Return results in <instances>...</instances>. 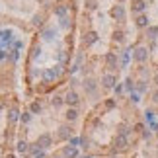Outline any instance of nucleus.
<instances>
[{
	"instance_id": "f3484780",
	"label": "nucleus",
	"mask_w": 158,
	"mask_h": 158,
	"mask_svg": "<svg viewBox=\"0 0 158 158\" xmlns=\"http://www.w3.org/2000/svg\"><path fill=\"white\" fill-rule=\"evenodd\" d=\"M0 35H2L4 41H10V39H12V31H10V29H6V31H0Z\"/></svg>"
},
{
	"instance_id": "f8f14e48",
	"label": "nucleus",
	"mask_w": 158,
	"mask_h": 158,
	"mask_svg": "<svg viewBox=\"0 0 158 158\" xmlns=\"http://www.w3.org/2000/svg\"><path fill=\"white\" fill-rule=\"evenodd\" d=\"M115 63H117L115 55H113V53H109V55H107V66H109V69H115Z\"/></svg>"
},
{
	"instance_id": "0eeeda50",
	"label": "nucleus",
	"mask_w": 158,
	"mask_h": 158,
	"mask_svg": "<svg viewBox=\"0 0 158 158\" xmlns=\"http://www.w3.org/2000/svg\"><path fill=\"white\" fill-rule=\"evenodd\" d=\"M66 104H70V106H74V104H78V96H76V92H69L66 94Z\"/></svg>"
},
{
	"instance_id": "f03ea898",
	"label": "nucleus",
	"mask_w": 158,
	"mask_h": 158,
	"mask_svg": "<svg viewBox=\"0 0 158 158\" xmlns=\"http://www.w3.org/2000/svg\"><path fill=\"white\" fill-rule=\"evenodd\" d=\"M115 148H119V150L127 148V137L125 135H119L117 139H115Z\"/></svg>"
},
{
	"instance_id": "9d476101",
	"label": "nucleus",
	"mask_w": 158,
	"mask_h": 158,
	"mask_svg": "<svg viewBox=\"0 0 158 158\" xmlns=\"http://www.w3.org/2000/svg\"><path fill=\"white\" fill-rule=\"evenodd\" d=\"M76 154H78L76 147H66V148H64V156H66V158H74Z\"/></svg>"
},
{
	"instance_id": "2eb2a0df",
	"label": "nucleus",
	"mask_w": 158,
	"mask_h": 158,
	"mask_svg": "<svg viewBox=\"0 0 158 158\" xmlns=\"http://www.w3.org/2000/svg\"><path fill=\"white\" fill-rule=\"evenodd\" d=\"M47 78H49V80H51V78H55V76H59V66H57V69H51V70H47V74H45Z\"/></svg>"
},
{
	"instance_id": "aec40b11",
	"label": "nucleus",
	"mask_w": 158,
	"mask_h": 158,
	"mask_svg": "<svg viewBox=\"0 0 158 158\" xmlns=\"http://www.w3.org/2000/svg\"><path fill=\"white\" fill-rule=\"evenodd\" d=\"M55 14H57V16H63V18H64V14H66V8H64V6H59V8L55 10Z\"/></svg>"
},
{
	"instance_id": "6e6552de",
	"label": "nucleus",
	"mask_w": 158,
	"mask_h": 158,
	"mask_svg": "<svg viewBox=\"0 0 158 158\" xmlns=\"http://www.w3.org/2000/svg\"><path fill=\"white\" fill-rule=\"evenodd\" d=\"M59 131H60V133H59V137H60V139H70V133H72L70 127H66V125H64V127H60Z\"/></svg>"
},
{
	"instance_id": "412c9836",
	"label": "nucleus",
	"mask_w": 158,
	"mask_h": 158,
	"mask_svg": "<svg viewBox=\"0 0 158 158\" xmlns=\"http://www.w3.org/2000/svg\"><path fill=\"white\" fill-rule=\"evenodd\" d=\"M51 104H53L55 107H57V106H60V104H63V100H60V98H59V96H55V98L51 100Z\"/></svg>"
},
{
	"instance_id": "a211bd4d",
	"label": "nucleus",
	"mask_w": 158,
	"mask_h": 158,
	"mask_svg": "<svg viewBox=\"0 0 158 158\" xmlns=\"http://www.w3.org/2000/svg\"><path fill=\"white\" fill-rule=\"evenodd\" d=\"M147 23H148L147 16H141V18H139V20H137V26H141V27H144V26H147Z\"/></svg>"
},
{
	"instance_id": "c85d7f7f",
	"label": "nucleus",
	"mask_w": 158,
	"mask_h": 158,
	"mask_svg": "<svg viewBox=\"0 0 158 158\" xmlns=\"http://www.w3.org/2000/svg\"><path fill=\"white\" fill-rule=\"evenodd\" d=\"M78 143H80V141H78V139H70V144H72V147H76Z\"/></svg>"
},
{
	"instance_id": "4be33fe9",
	"label": "nucleus",
	"mask_w": 158,
	"mask_h": 158,
	"mask_svg": "<svg viewBox=\"0 0 158 158\" xmlns=\"http://www.w3.org/2000/svg\"><path fill=\"white\" fill-rule=\"evenodd\" d=\"M86 88H88V92H94V90H96L94 80H88V82H86Z\"/></svg>"
},
{
	"instance_id": "cd10ccee",
	"label": "nucleus",
	"mask_w": 158,
	"mask_h": 158,
	"mask_svg": "<svg viewBox=\"0 0 158 158\" xmlns=\"http://www.w3.org/2000/svg\"><path fill=\"white\" fill-rule=\"evenodd\" d=\"M131 100L135 102V104H139V94H133V96H131Z\"/></svg>"
},
{
	"instance_id": "b1692460",
	"label": "nucleus",
	"mask_w": 158,
	"mask_h": 158,
	"mask_svg": "<svg viewBox=\"0 0 158 158\" xmlns=\"http://www.w3.org/2000/svg\"><path fill=\"white\" fill-rule=\"evenodd\" d=\"M60 26H63V27H69V20H66V18H63V20H60Z\"/></svg>"
},
{
	"instance_id": "7c9ffc66",
	"label": "nucleus",
	"mask_w": 158,
	"mask_h": 158,
	"mask_svg": "<svg viewBox=\"0 0 158 158\" xmlns=\"http://www.w3.org/2000/svg\"><path fill=\"white\" fill-rule=\"evenodd\" d=\"M0 59H4V53L2 51H0Z\"/></svg>"
},
{
	"instance_id": "2f4dec72",
	"label": "nucleus",
	"mask_w": 158,
	"mask_h": 158,
	"mask_svg": "<svg viewBox=\"0 0 158 158\" xmlns=\"http://www.w3.org/2000/svg\"><path fill=\"white\" fill-rule=\"evenodd\" d=\"M8 158H14V156H12V154H10V156H8Z\"/></svg>"
},
{
	"instance_id": "6ab92c4d",
	"label": "nucleus",
	"mask_w": 158,
	"mask_h": 158,
	"mask_svg": "<svg viewBox=\"0 0 158 158\" xmlns=\"http://www.w3.org/2000/svg\"><path fill=\"white\" fill-rule=\"evenodd\" d=\"M156 35H158V27H148V37L154 39Z\"/></svg>"
},
{
	"instance_id": "393cba45",
	"label": "nucleus",
	"mask_w": 158,
	"mask_h": 158,
	"mask_svg": "<svg viewBox=\"0 0 158 158\" xmlns=\"http://www.w3.org/2000/svg\"><path fill=\"white\" fill-rule=\"evenodd\" d=\"M144 88H147V86H144V82H139V92H144Z\"/></svg>"
},
{
	"instance_id": "39448f33",
	"label": "nucleus",
	"mask_w": 158,
	"mask_h": 158,
	"mask_svg": "<svg viewBox=\"0 0 158 158\" xmlns=\"http://www.w3.org/2000/svg\"><path fill=\"white\" fill-rule=\"evenodd\" d=\"M96 39H98V35L94 31H90L88 35H84V45H92V43H96Z\"/></svg>"
},
{
	"instance_id": "20e7f679",
	"label": "nucleus",
	"mask_w": 158,
	"mask_h": 158,
	"mask_svg": "<svg viewBox=\"0 0 158 158\" xmlns=\"http://www.w3.org/2000/svg\"><path fill=\"white\" fill-rule=\"evenodd\" d=\"M102 84H104V86H106V88H111V86H113V84H115V78H113L111 74H106L104 78H102Z\"/></svg>"
},
{
	"instance_id": "4468645a",
	"label": "nucleus",
	"mask_w": 158,
	"mask_h": 158,
	"mask_svg": "<svg viewBox=\"0 0 158 158\" xmlns=\"http://www.w3.org/2000/svg\"><path fill=\"white\" fill-rule=\"evenodd\" d=\"M55 35H57V33H55V29H45V33H43V37H45L47 41H51V39L55 37Z\"/></svg>"
},
{
	"instance_id": "423d86ee",
	"label": "nucleus",
	"mask_w": 158,
	"mask_h": 158,
	"mask_svg": "<svg viewBox=\"0 0 158 158\" xmlns=\"http://www.w3.org/2000/svg\"><path fill=\"white\" fill-rule=\"evenodd\" d=\"M18 152L26 154V152H31V148H29V144L26 141H20V143H18Z\"/></svg>"
},
{
	"instance_id": "dca6fc26",
	"label": "nucleus",
	"mask_w": 158,
	"mask_h": 158,
	"mask_svg": "<svg viewBox=\"0 0 158 158\" xmlns=\"http://www.w3.org/2000/svg\"><path fill=\"white\" fill-rule=\"evenodd\" d=\"M78 117V113L74 111V109H69V111H66V119H70V121H74Z\"/></svg>"
},
{
	"instance_id": "9b49d317",
	"label": "nucleus",
	"mask_w": 158,
	"mask_h": 158,
	"mask_svg": "<svg viewBox=\"0 0 158 158\" xmlns=\"http://www.w3.org/2000/svg\"><path fill=\"white\" fill-rule=\"evenodd\" d=\"M144 6H147V4H144L143 0H135V2H133V10H135V12H143Z\"/></svg>"
},
{
	"instance_id": "ddd939ff",
	"label": "nucleus",
	"mask_w": 158,
	"mask_h": 158,
	"mask_svg": "<svg viewBox=\"0 0 158 158\" xmlns=\"http://www.w3.org/2000/svg\"><path fill=\"white\" fill-rule=\"evenodd\" d=\"M113 16L117 18V20H123V16H125V12H123V8H121V6H117V8L113 10Z\"/></svg>"
},
{
	"instance_id": "a878e982",
	"label": "nucleus",
	"mask_w": 158,
	"mask_h": 158,
	"mask_svg": "<svg viewBox=\"0 0 158 158\" xmlns=\"http://www.w3.org/2000/svg\"><path fill=\"white\" fill-rule=\"evenodd\" d=\"M41 20H43V18H41V16H35V18H33V22L37 23V26H39V23H41Z\"/></svg>"
},
{
	"instance_id": "bb28decb",
	"label": "nucleus",
	"mask_w": 158,
	"mask_h": 158,
	"mask_svg": "<svg viewBox=\"0 0 158 158\" xmlns=\"http://www.w3.org/2000/svg\"><path fill=\"white\" fill-rule=\"evenodd\" d=\"M22 121H23V123H26V121H29V113H23V115H22Z\"/></svg>"
},
{
	"instance_id": "f257e3e1",
	"label": "nucleus",
	"mask_w": 158,
	"mask_h": 158,
	"mask_svg": "<svg viewBox=\"0 0 158 158\" xmlns=\"http://www.w3.org/2000/svg\"><path fill=\"white\" fill-rule=\"evenodd\" d=\"M37 147L39 148H49L51 147V137L49 135H39L37 137Z\"/></svg>"
},
{
	"instance_id": "473e14b6",
	"label": "nucleus",
	"mask_w": 158,
	"mask_h": 158,
	"mask_svg": "<svg viewBox=\"0 0 158 158\" xmlns=\"http://www.w3.org/2000/svg\"><path fill=\"white\" fill-rule=\"evenodd\" d=\"M0 109H2V107H0Z\"/></svg>"
},
{
	"instance_id": "1a4fd4ad",
	"label": "nucleus",
	"mask_w": 158,
	"mask_h": 158,
	"mask_svg": "<svg viewBox=\"0 0 158 158\" xmlns=\"http://www.w3.org/2000/svg\"><path fill=\"white\" fill-rule=\"evenodd\" d=\"M18 115H20V113H18V109L12 107L10 111H8V121H10V123H16V121H18Z\"/></svg>"
},
{
	"instance_id": "5701e85b",
	"label": "nucleus",
	"mask_w": 158,
	"mask_h": 158,
	"mask_svg": "<svg viewBox=\"0 0 158 158\" xmlns=\"http://www.w3.org/2000/svg\"><path fill=\"white\" fill-rule=\"evenodd\" d=\"M39 109H41V107H39V104H33V106H31V111H33V113H37Z\"/></svg>"
},
{
	"instance_id": "c756f323",
	"label": "nucleus",
	"mask_w": 158,
	"mask_h": 158,
	"mask_svg": "<svg viewBox=\"0 0 158 158\" xmlns=\"http://www.w3.org/2000/svg\"><path fill=\"white\" fill-rule=\"evenodd\" d=\"M154 102H156V104H158V92L154 94Z\"/></svg>"
},
{
	"instance_id": "7ed1b4c3",
	"label": "nucleus",
	"mask_w": 158,
	"mask_h": 158,
	"mask_svg": "<svg viewBox=\"0 0 158 158\" xmlns=\"http://www.w3.org/2000/svg\"><path fill=\"white\" fill-rule=\"evenodd\" d=\"M147 57H148V53H147V49H144V47H139V49L135 51V59L141 60V63H143V60H147Z\"/></svg>"
}]
</instances>
